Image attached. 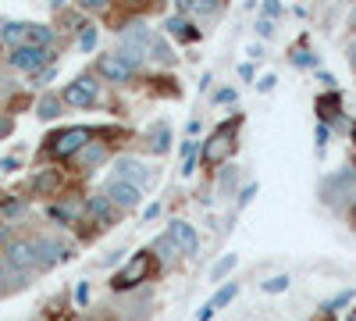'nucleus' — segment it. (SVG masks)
Segmentation results:
<instances>
[{
    "instance_id": "obj_1",
    "label": "nucleus",
    "mask_w": 356,
    "mask_h": 321,
    "mask_svg": "<svg viewBox=\"0 0 356 321\" xmlns=\"http://www.w3.org/2000/svg\"><path fill=\"white\" fill-rule=\"evenodd\" d=\"M4 265H8L11 272H18V275L40 268L36 243H33V240H18V243H11V246H8V253H4Z\"/></svg>"
},
{
    "instance_id": "obj_2",
    "label": "nucleus",
    "mask_w": 356,
    "mask_h": 321,
    "mask_svg": "<svg viewBox=\"0 0 356 321\" xmlns=\"http://www.w3.org/2000/svg\"><path fill=\"white\" fill-rule=\"evenodd\" d=\"M150 47V33H146V25H139V22H132L125 33H122V57L136 68V61H143V50Z\"/></svg>"
},
{
    "instance_id": "obj_3",
    "label": "nucleus",
    "mask_w": 356,
    "mask_h": 321,
    "mask_svg": "<svg viewBox=\"0 0 356 321\" xmlns=\"http://www.w3.org/2000/svg\"><path fill=\"white\" fill-rule=\"evenodd\" d=\"M54 61V50H47V47H15L11 50V65L15 68H22V72H36V68H43V65H50Z\"/></svg>"
},
{
    "instance_id": "obj_4",
    "label": "nucleus",
    "mask_w": 356,
    "mask_h": 321,
    "mask_svg": "<svg viewBox=\"0 0 356 321\" xmlns=\"http://www.w3.org/2000/svg\"><path fill=\"white\" fill-rule=\"evenodd\" d=\"M86 143H89V132H86V129H68V132H61V136H54L50 154H54L57 161H65V157L79 154V150L86 147Z\"/></svg>"
},
{
    "instance_id": "obj_5",
    "label": "nucleus",
    "mask_w": 356,
    "mask_h": 321,
    "mask_svg": "<svg viewBox=\"0 0 356 321\" xmlns=\"http://www.w3.org/2000/svg\"><path fill=\"white\" fill-rule=\"evenodd\" d=\"M97 93H100V86L89 79V75H82V79H75L68 90H65V104H72V107H89L97 100Z\"/></svg>"
},
{
    "instance_id": "obj_6",
    "label": "nucleus",
    "mask_w": 356,
    "mask_h": 321,
    "mask_svg": "<svg viewBox=\"0 0 356 321\" xmlns=\"http://www.w3.org/2000/svg\"><path fill=\"white\" fill-rule=\"evenodd\" d=\"M97 72L104 79H111V82H129L132 79V65L125 61L122 54H104L100 61H97Z\"/></svg>"
},
{
    "instance_id": "obj_7",
    "label": "nucleus",
    "mask_w": 356,
    "mask_h": 321,
    "mask_svg": "<svg viewBox=\"0 0 356 321\" xmlns=\"http://www.w3.org/2000/svg\"><path fill=\"white\" fill-rule=\"evenodd\" d=\"M146 272H150V253H136L132 260H129V268L122 272V275H114V289H132L139 279H146Z\"/></svg>"
},
{
    "instance_id": "obj_8",
    "label": "nucleus",
    "mask_w": 356,
    "mask_h": 321,
    "mask_svg": "<svg viewBox=\"0 0 356 321\" xmlns=\"http://www.w3.org/2000/svg\"><path fill=\"white\" fill-rule=\"evenodd\" d=\"M228 150H232V129H228V125H221L211 139H207V147H203V161H207V164H221V161L228 157Z\"/></svg>"
},
{
    "instance_id": "obj_9",
    "label": "nucleus",
    "mask_w": 356,
    "mask_h": 321,
    "mask_svg": "<svg viewBox=\"0 0 356 321\" xmlns=\"http://www.w3.org/2000/svg\"><path fill=\"white\" fill-rule=\"evenodd\" d=\"M168 240H171L175 246H182V253H196V250H200L196 228L186 225V221H171V225H168Z\"/></svg>"
},
{
    "instance_id": "obj_10",
    "label": "nucleus",
    "mask_w": 356,
    "mask_h": 321,
    "mask_svg": "<svg viewBox=\"0 0 356 321\" xmlns=\"http://www.w3.org/2000/svg\"><path fill=\"white\" fill-rule=\"evenodd\" d=\"M139 196H143V193H139L136 186L122 182V179H111V186H107V200H111V203H118V208H136Z\"/></svg>"
},
{
    "instance_id": "obj_11",
    "label": "nucleus",
    "mask_w": 356,
    "mask_h": 321,
    "mask_svg": "<svg viewBox=\"0 0 356 321\" xmlns=\"http://www.w3.org/2000/svg\"><path fill=\"white\" fill-rule=\"evenodd\" d=\"M114 168H118V179L129 182V186H136V189H139V182H150V171H146L139 161H132V157H122Z\"/></svg>"
},
{
    "instance_id": "obj_12",
    "label": "nucleus",
    "mask_w": 356,
    "mask_h": 321,
    "mask_svg": "<svg viewBox=\"0 0 356 321\" xmlns=\"http://www.w3.org/2000/svg\"><path fill=\"white\" fill-rule=\"evenodd\" d=\"M164 29H168V36L182 40V43H193V40H200V29H196L189 18H182V15L168 18V22H164Z\"/></svg>"
},
{
    "instance_id": "obj_13",
    "label": "nucleus",
    "mask_w": 356,
    "mask_h": 321,
    "mask_svg": "<svg viewBox=\"0 0 356 321\" xmlns=\"http://www.w3.org/2000/svg\"><path fill=\"white\" fill-rule=\"evenodd\" d=\"M86 214L93 218L97 225H111V221H114V203H111L107 196H93V200L86 203Z\"/></svg>"
},
{
    "instance_id": "obj_14",
    "label": "nucleus",
    "mask_w": 356,
    "mask_h": 321,
    "mask_svg": "<svg viewBox=\"0 0 356 321\" xmlns=\"http://www.w3.org/2000/svg\"><path fill=\"white\" fill-rule=\"evenodd\" d=\"M36 257H40L43 268H50V265H57V260L65 257V246L54 243V240H36Z\"/></svg>"
},
{
    "instance_id": "obj_15",
    "label": "nucleus",
    "mask_w": 356,
    "mask_h": 321,
    "mask_svg": "<svg viewBox=\"0 0 356 321\" xmlns=\"http://www.w3.org/2000/svg\"><path fill=\"white\" fill-rule=\"evenodd\" d=\"M54 43V33L47 25H25V47H47L50 50Z\"/></svg>"
},
{
    "instance_id": "obj_16",
    "label": "nucleus",
    "mask_w": 356,
    "mask_h": 321,
    "mask_svg": "<svg viewBox=\"0 0 356 321\" xmlns=\"http://www.w3.org/2000/svg\"><path fill=\"white\" fill-rule=\"evenodd\" d=\"M104 157H107L104 143H93V139H89L86 147H82V168H86V171H93V168H97V164H100Z\"/></svg>"
},
{
    "instance_id": "obj_17",
    "label": "nucleus",
    "mask_w": 356,
    "mask_h": 321,
    "mask_svg": "<svg viewBox=\"0 0 356 321\" xmlns=\"http://www.w3.org/2000/svg\"><path fill=\"white\" fill-rule=\"evenodd\" d=\"M168 147H171V129H168L164 122H157V125L150 129V150H154V154H164Z\"/></svg>"
},
{
    "instance_id": "obj_18",
    "label": "nucleus",
    "mask_w": 356,
    "mask_h": 321,
    "mask_svg": "<svg viewBox=\"0 0 356 321\" xmlns=\"http://www.w3.org/2000/svg\"><path fill=\"white\" fill-rule=\"evenodd\" d=\"M0 40H4V43H11V47H22V43H25V25H18V22H8V25H4V33H0Z\"/></svg>"
},
{
    "instance_id": "obj_19",
    "label": "nucleus",
    "mask_w": 356,
    "mask_h": 321,
    "mask_svg": "<svg viewBox=\"0 0 356 321\" xmlns=\"http://www.w3.org/2000/svg\"><path fill=\"white\" fill-rule=\"evenodd\" d=\"M342 107V97L339 93H324L321 100H317V111H321V118H328V114H335Z\"/></svg>"
},
{
    "instance_id": "obj_20",
    "label": "nucleus",
    "mask_w": 356,
    "mask_h": 321,
    "mask_svg": "<svg viewBox=\"0 0 356 321\" xmlns=\"http://www.w3.org/2000/svg\"><path fill=\"white\" fill-rule=\"evenodd\" d=\"M57 114H61V100H57L54 93H47L40 100V118H57Z\"/></svg>"
},
{
    "instance_id": "obj_21",
    "label": "nucleus",
    "mask_w": 356,
    "mask_h": 321,
    "mask_svg": "<svg viewBox=\"0 0 356 321\" xmlns=\"http://www.w3.org/2000/svg\"><path fill=\"white\" fill-rule=\"evenodd\" d=\"M235 265H239V257H235V253H228V257H221V260H218V265H214V272H211V279H214V282H218V279H225V275H228V272H232Z\"/></svg>"
},
{
    "instance_id": "obj_22",
    "label": "nucleus",
    "mask_w": 356,
    "mask_h": 321,
    "mask_svg": "<svg viewBox=\"0 0 356 321\" xmlns=\"http://www.w3.org/2000/svg\"><path fill=\"white\" fill-rule=\"evenodd\" d=\"M235 293H239V285H232V282H228L225 289H218V297L211 300V307L218 311V307H225V304H232V300H235Z\"/></svg>"
},
{
    "instance_id": "obj_23",
    "label": "nucleus",
    "mask_w": 356,
    "mask_h": 321,
    "mask_svg": "<svg viewBox=\"0 0 356 321\" xmlns=\"http://www.w3.org/2000/svg\"><path fill=\"white\" fill-rule=\"evenodd\" d=\"M285 289H289V275H275L264 282V293H285Z\"/></svg>"
},
{
    "instance_id": "obj_24",
    "label": "nucleus",
    "mask_w": 356,
    "mask_h": 321,
    "mask_svg": "<svg viewBox=\"0 0 356 321\" xmlns=\"http://www.w3.org/2000/svg\"><path fill=\"white\" fill-rule=\"evenodd\" d=\"M79 47H82V50H93V47H97V29H93V25H86L82 33H79Z\"/></svg>"
},
{
    "instance_id": "obj_25",
    "label": "nucleus",
    "mask_w": 356,
    "mask_h": 321,
    "mask_svg": "<svg viewBox=\"0 0 356 321\" xmlns=\"http://www.w3.org/2000/svg\"><path fill=\"white\" fill-rule=\"evenodd\" d=\"M154 250H157V253H161V257H164V260H168V257H175V253H178V246H175V243H171V240H168V236H161V240H157V243H154Z\"/></svg>"
},
{
    "instance_id": "obj_26",
    "label": "nucleus",
    "mask_w": 356,
    "mask_h": 321,
    "mask_svg": "<svg viewBox=\"0 0 356 321\" xmlns=\"http://www.w3.org/2000/svg\"><path fill=\"white\" fill-rule=\"evenodd\" d=\"M353 300V289H346V293H339V297H332L328 304H324V311H339V307H346Z\"/></svg>"
},
{
    "instance_id": "obj_27",
    "label": "nucleus",
    "mask_w": 356,
    "mask_h": 321,
    "mask_svg": "<svg viewBox=\"0 0 356 321\" xmlns=\"http://www.w3.org/2000/svg\"><path fill=\"white\" fill-rule=\"evenodd\" d=\"M79 8H82V11H107L111 0H79Z\"/></svg>"
},
{
    "instance_id": "obj_28",
    "label": "nucleus",
    "mask_w": 356,
    "mask_h": 321,
    "mask_svg": "<svg viewBox=\"0 0 356 321\" xmlns=\"http://www.w3.org/2000/svg\"><path fill=\"white\" fill-rule=\"evenodd\" d=\"M50 218H54L57 225H68V221H72V211H68V208H57V203H54V208H50Z\"/></svg>"
},
{
    "instance_id": "obj_29",
    "label": "nucleus",
    "mask_w": 356,
    "mask_h": 321,
    "mask_svg": "<svg viewBox=\"0 0 356 321\" xmlns=\"http://www.w3.org/2000/svg\"><path fill=\"white\" fill-rule=\"evenodd\" d=\"M57 186V179H54V175H40V179H36V189L43 193V189H54Z\"/></svg>"
},
{
    "instance_id": "obj_30",
    "label": "nucleus",
    "mask_w": 356,
    "mask_h": 321,
    "mask_svg": "<svg viewBox=\"0 0 356 321\" xmlns=\"http://www.w3.org/2000/svg\"><path fill=\"white\" fill-rule=\"evenodd\" d=\"M257 33H260V36H271V33H275V22H271V18L257 22Z\"/></svg>"
},
{
    "instance_id": "obj_31",
    "label": "nucleus",
    "mask_w": 356,
    "mask_h": 321,
    "mask_svg": "<svg viewBox=\"0 0 356 321\" xmlns=\"http://www.w3.org/2000/svg\"><path fill=\"white\" fill-rule=\"evenodd\" d=\"M275 82H278L275 75H264V79H260V93H271V90H275Z\"/></svg>"
},
{
    "instance_id": "obj_32",
    "label": "nucleus",
    "mask_w": 356,
    "mask_h": 321,
    "mask_svg": "<svg viewBox=\"0 0 356 321\" xmlns=\"http://www.w3.org/2000/svg\"><path fill=\"white\" fill-rule=\"evenodd\" d=\"M253 196H257V186H246V189H243V196H239V208H246V203H250Z\"/></svg>"
},
{
    "instance_id": "obj_33",
    "label": "nucleus",
    "mask_w": 356,
    "mask_h": 321,
    "mask_svg": "<svg viewBox=\"0 0 356 321\" xmlns=\"http://www.w3.org/2000/svg\"><path fill=\"white\" fill-rule=\"evenodd\" d=\"M0 171H18V157H4L0 161Z\"/></svg>"
},
{
    "instance_id": "obj_34",
    "label": "nucleus",
    "mask_w": 356,
    "mask_h": 321,
    "mask_svg": "<svg viewBox=\"0 0 356 321\" xmlns=\"http://www.w3.org/2000/svg\"><path fill=\"white\" fill-rule=\"evenodd\" d=\"M22 211V200H8L4 203V214H18Z\"/></svg>"
},
{
    "instance_id": "obj_35",
    "label": "nucleus",
    "mask_w": 356,
    "mask_h": 321,
    "mask_svg": "<svg viewBox=\"0 0 356 321\" xmlns=\"http://www.w3.org/2000/svg\"><path fill=\"white\" fill-rule=\"evenodd\" d=\"M196 318H200V321H211V318H214V307H211V304H203Z\"/></svg>"
},
{
    "instance_id": "obj_36",
    "label": "nucleus",
    "mask_w": 356,
    "mask_h": 321,
    "mask_svg": "<svg viewBox=\"0 0 356 321\" xmlns=\"http://www.w3.org/2000/svg\"><path fill=\"white\" fill-rule=\"evenodd\" d=\"M75 300H79V304H86V300H89V285H86V282L75 289Z\"/></svg>"
},
{
    "instance_id": "obj_37",
    "label": "nucleus",
    "mask_w": 356,
    "mask_h": 321,
    "mask_svg": "<svg viewBox=\"0 0 356 321\" xmlns=\"http://www.w3.org/2000/svg\"><path fill=\"white\" fill-rule=\"evenodd\" d=\"M264 11H267V15H278L282 4H278V0H264Z\"/></svg>"
},
{
    "instance_id": "obj_38",
    "label": "nucleus",
    "mask_w": 356,
    "mask_h": 321,
    "mask_svg": "<svg viewBox=\"0 0 356 321\" xmlns=\"http://www.w3.org/2000/svg\"><path fill=\"white\" fill-rule=\"evenodd\" d=\"M324 143H328V125L317 129V147H321V150H324Z\"/></svg>"
},
{
    "instance_id": "obj_39",
    "label": "nucleus",
    "mask_w": 356,
    "mask_h": 321,
    "mask_svg": "<svg viewBox=\"0 0 356 321\" xmlns=\"http://www.w3.org/2000/svg\"><path fill=\"white\" fill-rule=\"evenodd\" d=\"M11 129H15V122H11V118H0V139H4Z\"/></svg>"
},
{
    "instance_id": "obj_40",
    "label": "nucleus",
    "mask_w": 356,
    "mask_h": 321,
    "mask_svg": "<svg viewBox=\"0 0 356 321\" xmlns=\"http://www.w3.org/2000/svg\"><path fill=\"white\" fill-rule=\"evenodd\" d=\"M218 100H221V104H232V100H235V90H221Z\"/></svg>"
},
{
    "instance_id": "obj_41",
    "label": "nucleus",
    "mask_w": 356,
    "mask_h": 321,
    "mask_svg": "<svg viewBox=\"0 0 356 321\" xmlns=\"http://www.w3.org/2000/svg\"><path fill=\"white\" fill-rule=\"evenodd\" d=\"M292 61H296V65H310V57H307V50H296Z\"/></svg>"
},
{
    "instance_id": "obj_42",
    "label": "nucleus",
    "mask_w": 356,
    "mask_h": 321,
    "mask_svg": "<svg viewBox=\"0 0 356 321\" xmlns=\"http://www.w3.org/2000/svg\"><path fill=\"white\" fill-rule=\"evenodd\" d=\"M157 211H161V208H157V203H150V208H146V211H143V218H146V221H150V218H157Z\"/></svg>"
},
{
    "instance_id": "obj_43",
    "label": "nucleus",
    "mask_w": 356,
    "mask_h": 321,
    "mask_svg": "<svg viewBox=\"0 0 356 321\" xmlns=\"http://www.w3.org/2000/svg\"><path fill=\"white\" fill-rule=\"evenodd\" d=\"M178 4V11H193V0H175Z\"/></svg>"
},
{
    "instance_id": "obj_44",
    "label": "nucleus",
    "mask_w": 356,
    "mask_h": 321,
    "mask_svg": "<svg viewBox=\"0 0 356 321\" xmlns=\"http://www.w3.org/2000/svg\"><path fill=\"white\" fill-rule=\"evenodd\" d=\"M349 61H353V65H356V43H353V54H349Z\"/></svg>"
},
{
    "instance_id": "obj_45",
    "label": "nucleus",
    "mask_w": 356,
    "mask_h": 321,
    "mask_svg": "<svg viewBox=\"0 0 356 321\" xmlns=\"http://www.w3.org/2000/svg\"><path fill=\"white\" fill-rule=\"evenodd\" d=\"M125 4H143V0H125Z\"/></svg>"
},
{
    "instance_id": "obj_46",
    "label": "nucleus",
    "mask_w": 356,
    "mask_h": 321,
    "mask_svg": "<svg viewBox=\"0 0 356 321\" xmlns=\"http://www.w3.org/2000/svg\"><path fill=\"white\" fill-rule=\"evenodd\" d=\"M349 321H356V314H349Z\"/></svg>"
},
{
    "instance_id": "obj_47",
    "label": "nucleus",
    "mask_w": 356,
    "mask_h": 321,
    "mask_svg": "<svg viewBox=\"0 0 356 321\" xmlns=\"http://www.w3.org/2000/svg\"><path fill=\"white\" fill-rule=\"evenodd\" d=\"M353 139H356V125H353Z\"/></svg>"
}]
</instances>
